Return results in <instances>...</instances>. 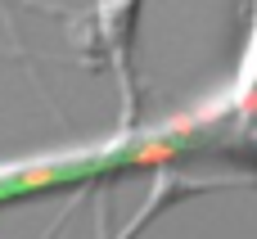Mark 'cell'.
I'll return each mask as SVG.
<instances>
[{
    "mask_svg": "<svg viewBox=\"0 0 257 239\" xmlns=\"http://www.w3.org/2000/svg\"><path fill=\"white\" fill-rule=\"evenodd\" d=\"M244 113L257 131V27H253V50H248V68H244Z\"/></svg>",
    "mask_w": 257,
    "mask_h": 239,
    "instance_id": "1",
    "label": "cell"
}]
</instances>
